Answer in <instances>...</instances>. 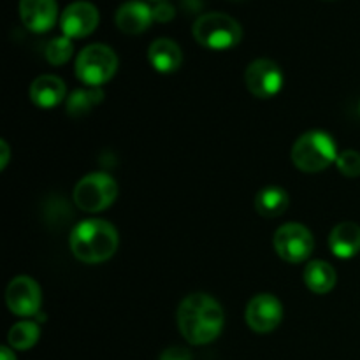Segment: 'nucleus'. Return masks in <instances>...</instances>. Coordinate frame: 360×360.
<instances>
[{
	"label": "nucleus",
	"instance_id": "obj_5",
	"mask_svg": "<svg viewBox=\"0 0 360 360\" xmlns=\"http://www.w3.org/2000/svg\"><path fill=\"white\" fill-rule=\"evenodd\" d=\"M118 70V56L109 46L90 44L76 58V76L81 83L101 88Z\"/></svg>",
	"mask_w": 360,
	"mask_h": 360
},
{
	"label": "nucleus",
	"instance_id": "obj_25",
	"mask_svg": "<svg viewBox=\"0 0 360 360\" xmlns=\"http://www.w3.org/2000/svg\"><path fill=\"white\" fill-rule=\"evenodd\" d=\"M0 157H2V160H0V169H6L7 162H9V157H11V150H9V144H7L4 139L0 141Z\"/></svg>",
	"mask_w": 360,
	"mask_h": 360
},
{
	"label": "nucleus",
	"instance_id": "obj_22",
	"mask_svg": "<svg viewBox=\"0 0 360 360\" xmlns=\"http://www.w3.org/2000/svg\"><path fill=\"white\" fill-rule=\"evenodd\" d=\"M336 167L347 178H357L360 176V153L355 150L341 151L336 160Z\"/></svg>",
	"mask_w": 360,
	"mask_h": 360
},
{
	"label": "nucleus",
	"instance_id": "obj_8",
	"mask_svg": "<svg viewBox=\"0 0 360 360\" xmlns=\"http://www.w3.org/2000/svg\"><path fill=\"white\" fill-rule=\"evenodd\" d=\"M283 70L269 58H259L248 65L245 83L250 94L259 98H271L283 88Z\"/></svg>",
	"mask_w": 360,
	"mask_h": 360
},
{
	"label": "nucleus",
	"instance_id": "obj_24",
	"mask_svg": "<svg viewBox=\"0 0 360 360\" xmlns=\"http://www.w3.org/2000/svg\"><path fill=\"white\" fill-rule=\"evenodd\" d=\"M160 360H192V354L183 347H171L164 350L160 355Z\"/></svg>",
	"mask_w": 360,
	"mask_h": 360
},
{
	"label": "nucleus",
	"instance_id": "obj_14",
	"mask_svg": "<svg viewBox=\"0 0 360 360\" xmlns=\"http://www.w3.org/2000/svg\"><path fill=\"white\" fill-rule=\"evenodd\" d=\"M329 248L338 259H354L360 253V225L341 221L330 231Z\"/></svg>",
	"mask_w": 360,
	"mask_h": 360
},
{
	"label": "nucleus",
	"instance_id": "obj_15",
	"mask_svg": "<svg viewBox=\"0 0 360 360\" xmlns=\"http://www.w3.org/2000/svg\"><path fill=\"white\" fill-rule=\"evenodd\" d=\"M148 60L151 67L160 74H171L181 67L183 53L181 48L172 39H157L150 44L148 49Z\"/></svg>",
	"mask_w": 360,
	"mask_h": 360
},
{
	"label": "nucleus",
	"instance_id": "obj_11",
	"mask_svg": "<svg viewBox=\"0 0 360 360\" xmlns=\"http://www.w3.org/2000/svg\"><path fill=\"white\" fill-rule=\"evenodd\" d=\"M101 14L98 9L91 2H74L65 7L60 18V27L65 37L69 39H83L94 34L95 28L98 27Z\"/></svg>",
	"mask_w": 360,
	"mask_h": 360
},
{
	"label": "nucleus",
	"instance_id": "obj_26",
	"mask_svg": "<svg viewBox=\"0 0 360 360\" xmlns=\"http://www.w3.org/2000/svg\"><path fill=\"white\" fill-rule=\"evenodd\" d=\"M0 360H16V357L9 347H2L0 348Z\"/></svg>",
	"mask_w": 360,
	"mask_h": 360
},
{
	"label": "nucleus",
	"instance_id": "obj_28",
	"mask_svg": "<svg viewBox=\"0 0 360 360\" xmlns=\"http://www.w3.org/2000/svg\"><path fill=\"white\" fill-rule=\"evenodd\" d=\"M359 112H360V105H359Z\"/></svg>",
	"mask_w": 360,
	"mask_h": 360
},
{
	"label": "nucleus",
	"instance_id": "obj_6",
	"mask_svg": "<svg viewBox=\"0 0 360 360\" xmlns=\"http://www.w3.org/2000/svg\"><path fill=\"white\" fill-rule=\"evenodd\" d=\"M118 197V185L105 172H91L81 178L74 188V202L81 211L101 213Z\"/></svg>",
	"mask_w": 360,
	"mask_h": 360
},
{
	"label": "nucleus",
	"instance_id": "obj_19",
	"mask_svg": "<svg viewBox=\"0 0 360 360\" xmlns=\"http://www.w3.org/2000/svg\"><path fill=\"white\" fill-rule=\"evenodd\" d=\"M102 101H104V91L101 88L88 86L74 90L67 97V115L72 116V118H79V116H84L90 111H94Z\"/></svg>",
	"mask_w": 360,
	"mask_h": 360
},
{
	"label": "nucleus",
	"instance_id": "obj_1",
	"mask_svg": "<svg viewBox=\"0 0 360 360\" xmlns=\"http://www.w3.org/2000/svg\"><path fill=\"white\" fill-rule=\"evenodd\" d=\"M224 308L204 292L186 295L178 308V327L190 345H207L221 334Z\"/></svg>",
	"mask_w": 360,
	"mask_h": 360
},
{
	"label": "nucleus",
	"instance_id": "obj_10",
	"mask_svg": "<svg viewBox=\"0 0 360 360\" xmlns=\"http://www.w3.org/2000/svg\"><path fill=\"white\" fill-rule=\"evenodd\" d=\"M6 302L11 313L18 316L37 315L42 304L41 287L30 276H18L7 285Z\"/></svg>",
	"mask_w": 360,
	"mask_h": 360
},
{
	"label": "nucleus",
	"instance_id": "obj_2",
	"mask_svg": "<svg viewBox=\"0 0 360 360\" xmlns=\"http://www.w3.org/2000/svg\"><path fill=\"white\" fill-rule=\"evenodd\" d=\"M118 231L105 220H84L70 234V252L79 262L101 264L111 259L118 250Z\"/></svg>",
	"mask_w": 360,
	"mask_h": 360
},
{
	"label": "nucleus",
	"instance_id": "obj_18",
	"mask_svg": "<svg viewBox=\"0 0 360 360\" xmlns=\"http://www.w3.org/2000/svg\"><path fill=\"white\" fill-rule=\"evenodd\" d=\"M290 197L281 186H266L255 195V210L264 218H278L288 210Z\"/></svg>",
	"mask_w": 360,
	"mask_h": 360
},
{
	"label": "nucleus",
	"instance_id": "obj_17",
	"mask_svg": "<svg viewBox=\"0 0 360 360\" xmlns=\"http://www.w3.org/2000/svg\"><path fill=\"white\" fill-rule=\"evenodd\" d=\"M338 274L329 262L311 260L304 269V283L313 294H329L336 287Z\"/></svg>",
	"mask_w": 360,
	"mask_h": 360
},
{
	"label": "nucleus",
	"instance_id": "obj_12",
	"mask_svg": "<svg viewBox=\"0 0 360 360\" xmlns=\"http://www.w3.org/2000/svg\"><path fill=\"white\" fill-rule=\"evenodd\" d=\"M20 16L28 30L44 34L55 27L58 4L56 0H20Z\"/></svg>",
	"mask_w": 360,
	"mask_h": 360
},
{
	"label": "nucleus",
	"instance_id": "obj_27",
	"mask_svg": "<svg viewBox=\"0 0 360 360\" xmlns=\"http://www.w3.org/2000/svg\"><path fill=\"white\" fill-rule=\"evenodd\" d=\"M153 2H164V0H153Z\"/></svg>",
	"mask_w": 360,
	"mask_h": 360
},
{
	"label": "nucleus",
	"instance_id": "obj_23",
	"mask_svg": "<svg viewBox=\"0 0 360 360\" xmlns=\"http://www.w3.org/2000/svg\"><path fill=\"white\" fill-rule=\"evenodd\" d=\"M176 11L171 4L167 2H158L157 6L153 7V20L160 21V23H165V21L174 20Z\"/></svg>",
	"mask_w": 360,
	"mask_h": 360
},
{
	"label": "nucleus",
	"instance_id": "obj_21",
	"mask_svg": "<svg viewBox=\"0 0 360 360\" xmlns=\"http://www.w3.org/2000/svg\"><path fill=\"white\" fill-rule=\"evenodd\" d=\"M74 53V46L69 37L62 35V37H55L48 42L46 46V60L51 65H63L70 60Z\"/></svg>",
	"mask_w": 360,
	"mask_h": 360
},
{
	"label": "nucleus",
	"instance_id": "obj_20",
	"mask_svg": "<svg viewBox=\"0 0 360 360\" xmlns=\"http://www.w3.org/2000/svg\"><path fill=\"white\" fill-rule=\"evenodd\" d=\"M39 336H41V329L35 322H30V320H23V322L14 323L9 329V334H7V341H9L11 348L14 350H30L35 343L39 341Z\"/></svg>",
	"mask_w": 360,
	"mask_h": 360
},
{
	"label": "nucleus",
	"instance_id": "obj_3",
	"mask_svg": "<svg viewBox=\"0 0 360 360\" xmlns=\"http://www.w3.org/2000/svg\"><path fill=\"white\" fill-rule=\"evenodd\" d=\"M338 144L327 132L311 130L299 137L292 146V162L302 172H322L336 164Z\"/></svg>",
	"mask_w": 360,
	"mask_h": 360
},
{
	"label": "nucleus",
	"instance_id": "obj_4",
	"mask_svg": "<svg viewBox=\"0 0 360 360\" xmlns=\"http://www.w3.org/2000/svg\"><path fill=\"white\" fill-rule=\"evenodd\" d=\"M193 39L200 46L214 51L231 49L241 42L243 28L232 16L224 13H207L195 20L192 27Z\"/></svg>",
	"mask_w": 360,
	"mask_h": 360
},
{
	"label": "nucleus",
	"instance_id": "obj_9",
	"mask_svg": "<svg viewBox=\"0 0 360 360\" xmlns=\"http://www.w3.org/2000/svg\"><path fill=\"white\" fill-rule=\"evenodd\" d=\"M246 323L257 334H267L283 320V304L273 294H259L246 306Z\"/></svg>",
	"mask_w": 360,
	"mask_h": 360
},
{
	"label": "nucleus",
	"instance_id": "obj_7",
	"mask_svg": "<svg viewBox=\"0 0 360 360\" xmlns=\"http://www.w3.org/2000/svg\"><path fill=\"white\" fill-rule=\"evenodd\" d=\"M274 250L278 257L288 264H301L309 259L315 248V239L308 227L302 224H285L274 232Z\"/></svg>",
	"mask_w": 360,
	"mask_h": 360
},
{
	"label": "nucleus",
	"instance_id": "obj_13",
	"mask_svg": "<svg viewBox=\"0 0 360 360\" xmlns=\"http://www.w3.org/2000/svg\"><path fill=\"white\" fill-rule=\"evenodd\" d=\"M116 27L129 35L143 34L153 21V7L139 0L122 4L116 11Z\"/></svg>",
	"mask_w": 360,
	"mask_h": 360
},
{
	"label": "nucleus",
	"instance_id": "obj_29",
	"mask_svg": "<svg viewBox=\"0 0 360 360\" xmlns=\"http://www.w3.org/2000/svg\"><path fill=\"white\" fill-rule=\"evenodd\" d=\"M327 2H330V0H327Z\"/></svg>",
	"mask_w": 360,
	"mask_h": 360
},
{
	"label": "nucleus",
	"instance_id": "obj_16",
	"mask_svg": "<svg viewBox=\"0 0 360 360\" xmlns=\"http://www.w3.org/2000/svg\"><path fill=\"white\" fill-rule=\"evenodd\" d=\"M65 83L58 76L44 74L30 84V101L41 109H51L65 98Z\"/></svg>",
	"mask_w": 360,
	"mask_h": 360
}]
</instances>
